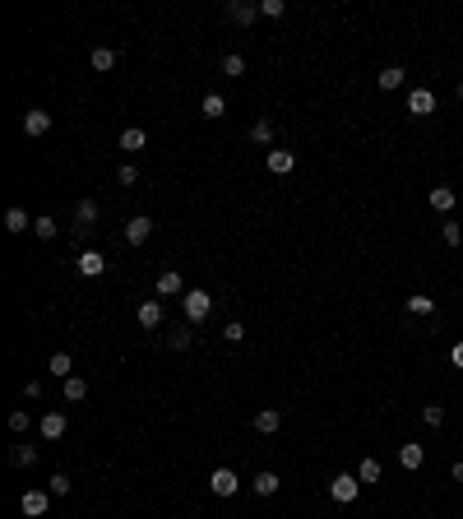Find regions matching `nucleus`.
<instances>
[{
	"label": "nucleus",
	"instance_id": "nucleus-38",
	"mask_svg": "<svg viewBox=\"0 0 463 519\" xmlns=\"http://www.w3.org/2000/svg\"><path fill=\"white\" fill-rule=\"evenodd\" d=\"M10 431H19V436L28 431V413H23V408H14V413H10Z\"/></svg>",
	"mask_w": 463,
	"mask_h": 519
},
{
	"label": "nucleus",
	"instance_id": "nucleus-14",
	"mask_svg": "<svg viewBox=\"0 0 463 519\" xmlns=\"http://www.w3.org/2000/svg\"><path fill=\"white\" fill-rule=\"evenodd\" d=\"M375 84H380L385 93H394V89H403V84H408V70H403V65H385L380 75H375Z\"/></svg>",
	"mask_w": 463,
	"mask_h": 519
},
{
	"label": "nucleus",
	"instance_id": "nucleus-41",
	"mask_svg": "<svg viewBox=\"0 0 463 519\" xmlns=\"http://www.w3.org/2000/svg\"><path fill=\"white\" fill-rule=\"evenodd\" d=\"M450 362H454V366H459V371H463V343H454V348H450Z\"/></svg>",
	"mask_w": 463,
	"mask_h": 519
},
{
	"label": "nucleus",
	"instance_id": "nucleus-5",
	"mask_svg": "<svg viewBox=\"0 0 463 519\" xmlns=\"http://www.w3.org/2000/svg\"><path fill=\"white\" fill-rule=\"evenodd\" d=\"M148 237H153V218H148V213H134V218L125 223V242H130V246H144Z\"/></svg>",
	"mask_w": 463,
	"mask_h": 519
},
{
	"label": "nucleus",
	"instance_id": "nucleus-40",
	"mask_svg": "<svg viewBox=\"0 0 463 519\" xmlns=\"http://www.w3.org/2000/svg\"><path fill=\"white\" fill-rule=\"evenodd\" d=\"M23 399H42V380H28V385H23Z\"/></svg>",
	"mask_w": 463,
	"mask_h": 519
},
{
	"label": "nucleus",
	"instance_id": "nucleus-33",
	"mask_svg": "<svg viewBox=\"0 0 463 519\" xmlns=\"http://www.w3.org/2000/svg\"><path fill=\"white\" fill-rule=\"evenodd\" d=\"M421 422H426V427H440V422H445V408H440V404H426V408H421Z\"/></svg>",
	"mask_w": 463,
	"mask_h": 519
},
{
	"label": "nucleus",
	"instance_id": "nucleus-29",
	"mask_svg": "<svg viewBox=\"0 0 463 519\" xmlns=\"http://www.w3.org/2000/svg\"><path fill=\"white\" fill-rule=\"evenodd\" d=\"M380 473H385V468H380V459H371V454H366L362 468H357V477H362V482H380Z\"/></svg>",
	"mask_w": 463,
	"mask_h": 519
},
{
	"label": "nucleus",
	"instance_id": "nucleus-17",
	"mask_svg": "<svg viewBox=\"0 0 463 519\" xmlns=\"http://www.w3.org/2000/svg\"><path fill=\"white\" fill-rule=\"evenodd\" d=\"M278 427H283V413H278V408H260V413H255V431H260V436H274Z\"/></svg>",
	"mask_w": 463,
	"mask_h": 519
},
{
	"label": "nucleus",
	"instance_id": "nucleus-27",
	"mask_svg": "<svg viewBox=\"0 0 463 519\" xmlns=\"http://www.w3.org/2000/svg\"><path fill=\"white\" fill-rule=\"evenodd\" d=\"M56 232H61V223H56L51 213H42V218H33V237H42V242H51Z\"/></svg>",
	"mask_w": 463,
	"mask_h": 519
},
{
	"label": "nucleus",
	"instance_id": "nucleus-3",
	"mask_svg": "<svg viewBox=\"0 0 463 519\" xmlns=\"http://www.w3.org/2000/svg\"><path fill=\"white\" fill-rule=\"evenodd\" d=\"M93 223H98V199H79L75 204V237L79 242L93 232Z\"/></svg>",
	"mask_w": 463,
	"mask_h": 519
},
{
	"label": "nucleus",
	"instance_id": "nucleus-37",
	"mask_svg": "<svg viewBox=\"0 0 463 519\" xmlns=\"http://www.w3.org/2000/svg\"><path fill=\"white\" fill-rule=\"evenodd\" d=\"M167 348H172V353H186V348H190V334H167Z\"/></svg>",
	"mask_w": 463,
	"mask_h": 519
},
{
	"label": "nucleus",
	"instance_id": "nucleus-12",
	"mask_svg": "<svg viewBox=\"0 0 463 519\" xmlns=\"http://www.w3.org/2000/svg\"><path fill=\"white\" fill-rule=\"evenodd\" d=\"M269 172H274V177H287V172H292V167H297V154H292V149H269Z\"/></svg>",
	"mask_w": 463,
	"mask_h": 519
},
{
	"label": "nucleus",
	"instance_id": "nucleus-39",
	"mask_svg": "<svg viewBox=\"0 0 463 519\" xmlns=\"http://www.w3.org/2000/svg\"><path fill=\"white\" fill-rule=\"evenodd\" d=\"M116 181H121V186H134V181H139V167H130V163H125L121 172H116Z\"/></svg>",
	"mask_w": 463,
	"mask_h": 519
},
{
	"label": "nucleus",
	"instance_id": "nucleus-42",
	"mask_svg": "<svg viewBox=\"0 0 463 519\" xmlns=\"http://www.w3.org/2000/svg\"><path fill=\"white\" fill-rule=\"evenodd\" d=\"M450 473H454V482H463V459H459V464L450 468Z\"/></svg>",
	"mask_w": 463,
	"mask_h": 519
},
{
	"label": "nucleus",
	"instance_id": "nucleus-9",
	"mask_svg": "<svg viewBox=\"0 0 463 519\" xmlns=\"http://www.w3.org/2000/svg\"><path fill=\"white\" fill-rule=\"evenodd\" d=\"M227 19L236 23V28H250V23L260 19V5H246V0H231V5H227Z\"/></svg>",
	"mask_w": 463,
	"mask_h": 519
},
{
	"label": "nucleus",
	"instance_id": "nucleus-34",
	"mask_svg": "<svg viewBox=\"0 0 463 519\" xmlns=\"http://www.w3.org/2000/svg\"><path fill=\"white\" fill-rule=\"evenodd\" d=\"M260 14H269V19H283L287 5H283V0H260Z\"/></svg>",
	"mask_w": 463,
	"mask_h": 519
},
{
	"label": "nucleus",
	"instance_id": "nucleus-35",
	"mask_svg": "<svg viewBox=\"0 0 463 519\" xmlns=\"http://www.w3.org/2000/svg\"><path fill=\"white\" fill-rule=\"evenodd\" d=\"M222 339H227V343H241V339H246V325H241V320L222 325Z\"/></svg>",
	"mask_w": 463,
	"mask_h": 519
},
{
	"label": "nucleus",
	"instance_id": "nucleus-2",
	"mask_svg": "<svg viewBox=\"0 0 463 519\" xmlns=\"http://www.w3.org/2000/svg\"><path fill=\"white\" fill-rule=\"evenodd\" d=\"M357 492H362V477H357V473H338V477L329 482V496L338 501V506H353Z\"/></svg>",
	"mask_w": 463,
	"mask_h": 519
},
{
	"label": "nucleus",
	"instance_id": "nucleus-18",
	"mask_svg": "<svg viewBox=\"0 0 463 519\" xmlns=\"http://www.w3.org/2000/svg\"><path fill=\"white\" fill-rule=\"evenodd\" d=\"M163 325V301H139V330H158Z\"/></svg>",
	"mask_w": 463,
	"mask_h": 519
},
{
	"label": "nucleus",
	"instance_id": "nucleus-22",
	"mask_svg": "<svg viewBox=\"0 0 463 519\" xmlns=\"http://www.w3.org/2000/svg\"><path fill=\"white\" fill-rule=\"evenodd\" d=\"M46 371H51L56 380H70V376H75V362H70V353H56L51 362H46Z\"/></svg>",
	"mask_w": 463,
	"mask_h": 519
},
{
	"label": "nucleus",
	"instance_id": "nucleus-16",
	"mask_svg": "<svg viewBox=\"0 0 463 519\" xmlns=\"http://www.w3.org/2000/svg\"><path fill=\"white\" fill-rule=\"evenodd\" d=\"M454 199H459V195H454V186H431L426 204H431L436 213H450V209H454Z\"/></svg>",
	"mask_w": 463,
	"mask_h": 519
},
{
	"label": "nucleus",
	"instance_id": "nucleus-26",
	"mask_svg": "<svg viewBox=\"0 0 463 519\" xmlns=\"http://www.w3.org/2000/svg\"><path fill=\"white\" fill-rule=\"evenodd\" d=\"M222 75H227V79H241L246 75V56H236V51H227V56H222Z\"/></svg>",
	"mask_w": 463,
	"mask_h": 519
},
{
	"label": "nucleus",
	"instance_id": "nucleus-28",
	"mask_svg": "<svg viewBox=\"0 0 463 519\" xmlns=\"http://www.w3.org/2000/svg\"><path fill=\"white\" fill-rule=\"evenodd\" d=\"M93 70H98V75L116 70V51H111V46H98V51H93Z\"/></svg>",
	"mask_w": 463,
	"mask_h": 519
},
{
	"label": "nucleus",
	"instance_id": "nucleus-32",
	"mask_svg": "<svg viewBox=\"0 0 463 519\" xmlns=\"http://www.w3.org/2000/svg\"><path fill=\"white\" fill-rule=\"evenodd\" d=\"M412 315H436V297H408Z\"/></svg>",
	"mask_w": 463,
	"mask_h": 519
},
{
	"label": "nucleus",
	"instance_id": "nucleus-10",
	"mask_svg": "<svg viewBox=\"0 0 463 519\" xmlns=\"http://www.w3.org/2000/svg\"><path fill=\"white\" fill-rule=\"evenodd\" d=\"M79 274H84V278L107 274V255H102V251H79Z\"/></svg>",
	"mask_w": 463,
	"mask_h": 519
},
{
	"label": "nucleus",
	"instance_id": "nucleus-4",
	"mask_svg": "<svg viewBox=\"0 0 463 519\" xmlns=\"http://www.w3.org/2000/svg\"><path fill=\"white\" fill-rule=\"evenodd\" d=\"M209 492H213V496H236V492H241V477L231 473V468H213Z\"/></svg>",
	"mask_w": 463,
	"mask_h": 519
},
{
	"label": "nucleus",
	"instance_id": "nucleus-30",
	"mask_svg": "<svg viewBox=\"0 0 463 519\" xmlns=\"http://www.w3.org/2000/svg\"><path fill=\"white\" fill-rule=\"evenodd\" d=\"M70 487H75L70 473H51V477H46V492H51V496H70Z\"/></svg>",
	"mask_w": 463,
	"mask_h": 519
},
{
	"label": "nucleus",
	"instance_id": "nucleus-15",
	"mask_svg": "<svg viewBox=\"0 0 463 519\" xmlns=\"http://www.w3.org/2000/svg\"><path fill=\"white\" fill-rule=\"evenodd\" d=\"M65 427H70V418H65V413H46V418L37 422V431H42L46 441H61V436H65Z\"/></svg>",
	"mask_w": 463,
	"mask_h": 519
},
{
	"label": "nucleus",
	"instance_id": "nucleus-19",
	"mask_svg": "<svg viewBox=\"0 0 463 519\" xmlns=\"http://www.w3.org/2000/svg\"><path fill=\"white\" fill-rule=\"evenodd\" d=\"M250 487H255V496H274L278 487H283V477L265 468V473H255V477H250Z\"/></svg>",
	"mask_w": 463,
	"mask_h": 519
},
{
	"label": "nucleus",
	"instance_id": "nucleus-8",
	"mask_svg": "<svg viewBox=\"0 0 463 519\" xmlns=\"http://www.w3.org/2000/svg\"><path fill=\"white\" fill-rule=\"evenodd\" d=\"M158 297H177V292H181V297H186V292H190V287H186V278H181L177 274V269H167V274H158Z\"/></svg>",
	"mask_w": 463,
	"mask_h": 519
},
{
	"label": "nucleus",
	"instance_id": "nucleus-1",
	"mask_svg": "<svg viewBox=\"0 0 463 519\" xmlns=\"http://www.w3.org/2000/svg\"><path fill=\"white\" fill-rule=\"evenodd\" d=\"M181 306H186V320L199 325V320H204V315L213 311V292H204V287H190L186 297H181Z\"/></svg>",
	"mask_w": 463,
	"mask_h": 519
},
{
	"label": "nucleus",
	"instance_id": "nucleus-36",
	"mask_svg": "<svg viewBox=\"0 0 463 519\" xmlns=\"http://www.w3.org/2000/svg\"><path fill=\"white\" fill-rule=\"evenodd\" d=\"M440 237H445V246H459V242H463V227H459V223H445Z\"/></svg>",
	"mask_w": 463,
	"mask_h": 519
},
{
	"label": "nucleus",
	"instance_id": "nucleus-6",
	"mask_svg": "<svg viewBox=\"0 0 463 519\" xmlns=\"http://www.w3.org/2000/svg\"><path fill=\"white\" fill-rule=\"evenodd\" d=\"M23 135H33V139H37V135H46V130H51V111H42V107H28V111H23Z\"/></svg>",
	"mask_w": 463,
	"mask_h": 519
},
{
	"label": "nucleus",
	"instance_id": "nucleus-11",
	"mask_svg": "<svg viewBox=\"0 0 463 519\" xmlns=\"http://www.w3.org/2000/svg\"><path fill=\"white\" fill-rule=\"evenodd\" d=\"M398 464L408 468V473H417V468L426 464V450H421L417 441H403V445H398Z\"/></svg>",
	"mask_w": 463,
	"mask_h": 519
},
{
	"label": "nucleus",
	"instance_id": "nucleus-23",
	"mask_svg": "<svg viewBox=\"0 0 463 519\" xmlns=\"http://www.w3.org/2000/svg\"><path fill=\"white\" fill-rule=\"evenodd\" d=\"M61 385H65V404H84V399H89V380L70 376V380H61Z\"/></svg>",
	"mask_w": 463,
	"mask_h": 519
},
{
	"label": "nucleus",
	"instance_id": "nucleus-25",
	"mask_svg": "<svg viewBox=\"0 0 463 519\" xmlns=\"http://www.w3.org/2000/svg\"><path fill=\"white\" fill-rule=\"evenodd\" d=\"M10 464L14 468H33L37 464V450H33V445H14V450H10Z\"/></svg>",
	"mask_w": 463,
	"mask_h": 519
},
{
	"label": "nucleus",
	"instance_id": "nucleus-31",
	"mask_svg": "<svg viewBox=\"0 0 463 519\" xmlns=\"http://www.w3.org/2000/svg\"><path fill=\"white\" fill-rule=\"evenodd\" d=\"M250 139L255 144H274V121H255L250 125Z\"/></svg>",
	"mask_w": 463,
	"mask_h": 519
},
{
	"label": "nucleus",
	"instance_id": "nucleus-7",
	"mask_svg": "<svg viewBox=\"0 0 463 519\" xmlns=\"http://www.w3.org/2000/svg\"><path fill=\"white\" fill-rule=\"evenodd\" d=\"M46 506H51V492H23V496H19V510L28 519H42Z\"/></svg>",
	"mask_w": 463,
	"mask_h": 519
},
{
	"label": "nucleus",
	"instance_id": "nucleus-43",
	"mask_svg": "<svg viewBox=\"0 0 463 519\" xmlns=\"http://www.w3.org/2000/svg\"><path fill=\"white\" fill-rule=\"evenodd\" d=\"M454 98H459V102H463V79H459V89H454Z\"/></svg>",
	"mask_w": 463,
	"mask_h": 519
},
{
	"label": "nucleus",
	"instance_id": "nucleus-20",
	"mask_svg": "<svg viewBox=\"0 0 463 519\" xmlns=\"http://www.w3.org/2000/svg\"><path fill=\"white\" fill-rule=\"evenodd\" d=\"M121 149L125 154H144V149H148V135H144L139 125H130V130H121Z\"/></svg>",
	"mask_w": 463,
	"mask_h": 519
},
{
	"label": "nucleus",
	"instance_id": "nucleus-21",
	"mask_svg": "<svg viewBox=\"0 0 463 519\" xmlns=\"http://www.w3.org/2000/svg\"><path fill=\"white\" fill-rule=\"evenodd\" d=\"M199 111H204L209 121H218V116H227V98H222V93H204V102H199Z\"/></svg>",
	"mask_w": 463,
	"mask_h": 519
},
{
	"label": "nucleus",
	"instance_id": "nucleus-24",
	"mask_svg": "<svg viewBox=\"0 0 463 519\" xmlns=\"http://www.w3.org/2000/svg\"><path fill=\"white\" fill-rule=\"evenodd\" d=\"M28 227H33V223H28V213H23V209H5V232L19 237V232H28Z\"/></svg>",
	"mask_w": 463,
	"mask_h": 519
},
{
	"label": "nucleus",
	"instance_id": "nucleus-13",
	"mask_svg": "<svg viewBox=\"0 0 463 519\" xmlns=\"http://www.w3.org/2000/svg\"><path fill=\"white\" fill-rule=\"evenodd\" d=\"M436 111V93L431 89H412L408 93V116H431Z\"/></svg>",
	"mask_w": 463,
	"mask_h": 519
}]
</instances>
